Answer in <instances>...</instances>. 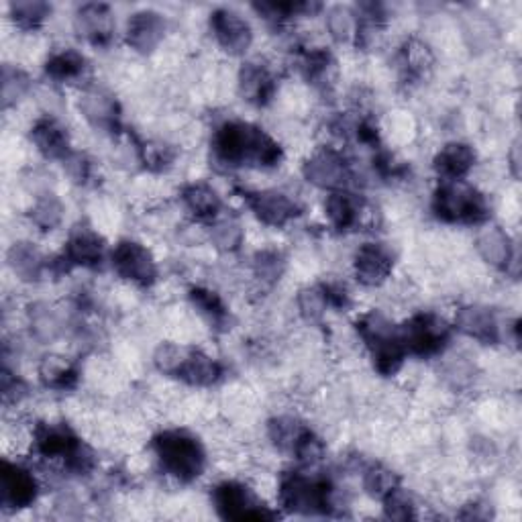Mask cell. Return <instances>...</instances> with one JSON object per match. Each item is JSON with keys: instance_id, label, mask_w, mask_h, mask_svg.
Masks as SVG:
<instances>
[{"instance_id": "obj_1", "label": "cell", "mask_w": 522, "mask_h": 522, "mask_svg": "<svg viewBox=\"0 0 522 522\" xmlns=\"http://www.w3.org/2000/svg\"><path fill=\"white\" fill-rule=\"evenodd\" d=\"M213 153L227 168L245 164L274 168L282 162V147L266 131L243 121H227L215 131Z\"/></svg>"}, {"instance_id": "obj_2", "label": "cell", "mask_w": 522, "mask_h": 522, "mask_svg": "<svg viewBox=\"0 0 522 522\" xmlns=\"http://www.w3.org/2000/svg\"><path fill=\"white\" fill-rule=\"evenodd\" d=\"M153 453L164 472L182 484L200 478L206 467L202 443L186 431H164L153 437Z\"/></svg>"}, {"instance_id": "obj_3", "label": "cell", "mask_w": 522, "mask_h": 522, "mask_svg": "<svg viewBox=\"0 0 522 522\" xmlns=\"http://www.w3.org/2000/svg\"><path fill=\"white\" fill-rule=\"evenodd\" d=\"M357 331L365 347L372 353L376 370L382 376H394L402 368V361L406 357L400 329H396V325L382 312L372 310L357 321Z\"/></svg>"}, {"instance_id": "obj_4", "label": "cell", "mask_w": 522, "mask_h": 522, "mask_svg": "<svg viewBox=\"0 0 522 522\" xmlns=\"http://www.w3.org/2000/svg\"><path fill=\"white\" fill-rule=\"evenodd\" d=\"M35 451L47 461H62L70 472L82 476L94 467V453L68 425L41 423L33 433Z\"/></svg>"}, {"instance_id": "obj_5", "label": "cell", "mask_w": 522, "mask_h": 522, "mask_svg": "<svg viewBox=\"0 0 522 522\" xmlns=\"http://www.w3.org/2000/svg\"><path fill=\"white\" fill-rule=\"evenodd\" d=\"M433 211L445 223L474 225L488 219L486 196L463 180H443L433 196Z\"/></svg>"}, {"instance_id": "obj_6", "label": "cell", "mask_w": 522, "mask_h": 522, "mask_svg": "<svg viewBox=\"0 0 522 522\" xmlns=\"http://www.w3.org/2000/svg\"><path fill=\"white\" fill-rule=\"evenodd\" d=\"M280 504L294 514L315 516L333 508V488L323 478H310L300 472L286 474L280 482Z\"/></svg>"}, {"instance_id": "obj_7", "label": "cell", "mask_w": 522, "mask_h": 522, "mask_svg": "<svg viewBox=\"0 0 522 522\" xmlns=\"http://www.w3.org/2000/svg\"><path fill=\"white\" fill-rule=\"evenodd\" d=\"M213 504L221 518L225 520H272L276 512H272L257 494L235 480L223 482L213 492Z\"/></svg>"}, {"instance_id": "obj_8", "label": "cell", "mask_w": 522, "mask_h": 522, "mask_svg": "<svg viewBox=\"0 0 522 522\" xmlns=\"http://www.w3.org/2000/svg\"><path fill=\"white\" fill-rule=\"evenodd\" d=\"M400 333L406 353H414L419 357H433L441 353L451 339V327L441 317L433 315V312L414 315L400 329Z\"/></svg>"}, {"instance_id": "obj_9", "label": "cell", "mask_w": 522, "mask_h": 522, "mask_svg": "<svg viewBox=\"0 0 522 522\" xmlns=\"http://www.w3.org/2000/svg\"><path fill=\"white\" fill-rule=\"evenodd\" d=\"M113 270L127 282L147 288L158 280V264L151 251L137 241H121L111 253Z\"/></svg>"}, {"instance_id": "obj_10", "label": "cell", "mask_w": 522, "mask_h": 522, "mask_svg": "<svg viewBox=\"0 0 522 522\" xmlns=\"http://www.w3.org/2000/svg\"><path fill=\"white\" fill-rule=\"evenodd\" d=\"M39 482L29 467L5 461L0 469V504L5 510H23L35 504Z\"/></svg>"}, {"instance_id": "obj_11", "label": "cell", "mask_w": 522, "mask_h": 522, "mask_svg": "<svg viewBox=\"0 0 522 522\" xmlns=\"http://www.w3.org/2000/svg\"><path fill=\"white\" fill-rule=\"evenodd\" d=\"M304 178L321 190L337 192L343 190L351 180L349 164L345 162L343 155L335 149H321L315 155H310L302 168Z\"/></svg>"}, {"instance_id": "obj_12", "label": "cell", "mask_w": 522, "mask_h": 522, "mask_svg": "<svg viewBox=\"0 0 522 522\" xmlns=\"http://www.w3.org/2000/svg\"><path fill=\"white\" fill-rule=\"evenodd\" d=\"M245 198L253 215L268 227H284L300 215V204L282 190L249 192Z\"/></svg>"}, {"instance_id": "obj_13", "label": "cell", "mask_w": 522, "mask_h": 522, "mask_svg": "<svg viewBox=\"0 0 522 522\" xmlns=\"http://www.w3.org/2000/svg\"><path fill=\"white\" fill-rule=\"evenodd\" d=\"M394 268L392 251L382 243H363L353 259L355 278L363 286H382Z\"/></svg>"}, {"instance_id": "obj_14", "label": "cell", "mask_w": 522, "mask_h": 522, "mask_svg": "<svg viewBox=\"0 0 522 522\" xmlns=\"http://www.w3.org/2000/svg\"><path fill=\"white\" fill-rule=\"evenodd\" d=\"M211 29L219 45L231 56H241L253 41V31L249 23L231 9H217L211 15Z\"/></svg>"}, {"instance_id": "obj_15", "label": "cell", "mask_w": 522, "mask_h": 522, "mask_svg": "<svg viewBox=\"0 0 522 522\" xmlns=\"http://www.w3.org/2000/svg\"><path fill=\"white\" fill-rule=\"evenodd\" d=\"M74 29L80 37L94 45H104L113 39L115 17L109 5H82L74 17Z\"/></svg>"}, {"instance_id": "obj_16", "label": "cell", "mask_w": 522, "mask_h": 522, "mask_svg": "<svg viewBox=\"0 0 522 522\" xmlns=\"http://www.w3.org/2000/svg\"><path fill=\"white\" fill-rule=\"evenodd\" d=\"M455 325L463 335L472 337L480 343H486V345L498 343V339H500V323L492 312V308H488V306L467 304V306L459 308L457 317H455Z\"/></svg>"}, {"instance_id": "obj_17", "label": "cell", "mask_w": 522, "mask_h": 522, "mask_svg": "<svg viewBox=\"0 0 522 522\" xmlns=\"http://www.w3.org/2000/svg\"><path fill=\"white\" fill-rule=\"evenodd\" d=\"M166 19L155 11H139L127 23V43L139 54H151L166 35Z\"/></svg>"}, {"instance_id": "obj_18", "label": "cell", "mask_w": 522, "mask_h": 522, "mask_svg": "<svg viewBox=\"0 0 522 522\" xmlns=\"http://www.w3.org/2000/svg\"><path fill=\"white\" fill-rule=\"evenodd\" d=\"M31 141L47 160H66L72 153L66 127L54 117H41L31 129Z\"/></svg>"}, {"instance_id": "obj_19", "label": "cell", "mask_w": 522, "mask_h": 522, "mask_svg": "<svg viewBox=\"0 0 522 522\" xmlns=\"http://www.w3.org/2000/svg\"><path fill=\"white\" fill-rule=\"evenodd\" d=\"M104 257V241L88 227H78L70 233L64 247V261L68 266L96 268Z\"/></svg>"}, {"instance_id": "obj_20", "label": "cell", "mask_w": 522, "mask_h": 522, "mask_svg": "<svg viewBox=\"0 0 522 522\" xmlns=\"http://www.w3.org/2000/svg\"><path fill=\"white\" fill-rule=\"evenodd\" d=\"M80 111L84 119L100 131L119 129V104L109 92L100 88L84 92L80 98Z\"/></svg>"}, {"instance_id": "obj_21", "label": "cell", "mask_w": 522, "mask_h": 522, "mask_svg": "<svg viewBox=\"0 0 522 522\" xmlns=\"http://www.w3.org/2000/svg\"><path fill=\"white\" fill-rule=\"evenodd\" d=\"M237 84L243 100L255 104V107H264L276 92L274 74L264 64H257V62H249L241 68Z\"/></svg>"}, {"instance_id": "obj_22", "label": "cell", "mask_w": 522, "mask_h": 522, "mask_svg": "<svg viewBox=\"0 0 522 522\" xmlns=\"http://www.w3.org/2000/svg\"><path fill=\"white\" fill-rule=\"evenodd\" d=\"M221 376H223V368L219 361H215L213 357H208L206 353H202L198 349H186V355L174 378H178L190 386L206 388V386L217 384L221 380Z\"/></svg>"}, {"instance_id": "obj_23", "label": "cell", "mask_w": 522, "mask_h": 522, "mask_svg": "<svg viewBox=\"0 0 522 522\" xmlns=\"http://www.w3.org/2000/svg\"><path fill=\"white\" fill-rule=\"evenodd\" d=\"M476 166V151L467 143H447L435 158V170L443 180H463Z\"/></svg>"}, {"instance_id": "obj_24", "label": "cell", "mask_w": 522, "mask_h": 522, "mask_svg": "<svg viewBox=\"0 0 522 522\" xmlns=\"http://www.w3.org/2000/svg\"><path fill=\"white\" fill-rule=\"evenodd\" d=\"M182 200L186 211L202 223H215L221 215V196L208 184H190L182 190Z\"/></svg>"}, {"instance_id": "obj_25", "label": "cell", "mask_w": 522, "mask_h": 522, "mask_svg": "<svg viewBox=\"0 0 522 522\" xmlns=\"http://www.w3.org/2000/svg\"><path fill=\"white\" fill-rule=\"evenodd\" d=\"M476 249L486 264L496 270H508L514 257V247L510 237L500 227H486L476 239Z\"/></svg>"}, {"instance_id": "obj_26", "label": "cell", "mask_w": 522, "mask_h": 522, "mask_svg": "<svg viewBox=\"0 0 522 522\" xmlns=\"http://www.w3.org/2000/svg\"><path fill=\"white\" fill-rule=\"evenodd\" d=\"M7 264L21 282H37L45 272V257L27 241L13 243L7 253Z\"/></svg>"}, {"instance_id": "obj_27", "label": "cell", "mask_w": 522, "mask_h": 522, "mask_svg": "<svg viewBox=\"0 0 522 522\" xmlns=\"http://www.w3.org/2000/svg\"><path fill=\"white\" fill-rule=\"evenodd\" d=\"M361 211H363V206H361L359 198L345 190L331 192L325 202V215H327L331 227L337 231L353 229L361 219Z\"/></svg>"}, {"instance_id": "obj_28", "label": "cell", "mask_w": 522, "mask_h": 522, "mask_svg": "<svg viewBox=\"0 0 522 522\" xmlns=\"http://www.w3.org/2000/svg\"><path fill=\"white\" fill-rule=\"evenodd\" d=\"M86 72V58L76 49H60L51 54L45 62V74L51 80L58 82H72L84 76Z\"/></svg>"}, {"instance_id": "obj_29", "label": "cell", "mask_w": 522, "mask_h": 522, "mask_svg": "<svg viewBox=\"0 0 522 522\" xmlns=\"http://www.w3.org/2000/svg\"><path fill=\"white\" fill-rule=\"evenodd\" d=\"M308 427L294 419V416H276V419L270 421L268 425V435H270V441L276 445V449L284 451V453H292L296 451L300 439L306 435Z\"/></svg>"}, {"instance_id": "obj_30", "label": "cell", "mask_w": 522, "mask_h": 522, "mask_svg": "<svg viewBox=\"0 0 522 522\" xmlns=\"http://www.w3.org/2000/svg\"><path fill=\"white\" fill-rule=\"evenodd\" d=\"M64 215V202L56 194H41L31 206V223L45 233L58 229L64 221Z\"/></svg>"}, {"instance_id": "obj_31", "label": "cell", "mask_w": 522, "mask_h": 522, "mask_svg": "<svg viewBox=\"0 0 522 522\" xmlns=\"http://www.w3.org/2000/svg\"><path fill=\"white\" fill-rule=\"evenodd\" d=\"M29 319H31L33 335L43 343L56 341L64 333V319L60 317V312L54 306L35 304L31 308Z\"/></svg>"}, {"instance_id": "obj_32", "label": "cell", "mask_w": 522, "mask_h": 522, "mask_svg": "<svg viewBox=\"0 0 522 522\" xmlns=\"http://www.w3.org/2000/svg\"><path fill=\"white\" fill-rule=\"evenodd\" d=\"M190 300L194 304V308L200 312V315L217 327L225 325L229 319V310L225 306V302L221 300V296L208 288H192L190 290Z\"/></svg>"}, {"instance_id": "obj_33", "label": "cell", "mask_w": 522, "mask_h": 522, "mask_svg": "<svg viewBox=\"0 0 522 522\" xmlns=\"http://www.w3.org/2000/svg\"><path fill=\"white\" fill-rule=\"evenodd\" d=\"M400 62H402V68H404L406 76L423 78L431 70V66H433V54H431V49L423 41L410 39L402 47Z\"/></svg>"}, {"instance_id": "obj_34", "label": "cell", "mask_w": 522, "mask_h": 522, "mask_svg": "<svg viewBox=\"0 0 522 522\" xmlns=\"http://www.w3.org/2000/svg\"><path fill=\"white\" fill-rule=\"evenodd\" d=\"M363 488L372 498L384 500L386 496H390L394 490L400 488V478H398V474L392 472L390 467L376 463L365 469Z\"/></svg>"}, {"instance_id": "obj_35", "label": "cell", "mask_w": 522, "mask_h": 522, "mask_svg": "<svg viewBox=\"0 0 522 522\" xmlns=\"http://www.w3.org/2000/svg\"><path fill=\"white\" fill-rule=\"evenodd\" d=\"M357 27H359V17L347 9V7H333L327 13V29L329 35L339 41V43H347V41H355L357 35Z\"/></svg>"}, {"instance_id": "obj_36", "label": "cell", "mask_w": 522, "mask_h": 522, "mask_svg": "<svg viewBox=\"0 0 522 522\" xmlns=\"http://www.w3.org/2000/svg\"><path fill=\"white\" fill-rule=\"evenodd\" d=\"M41 378L45 386L54 390H70L78 382V372L72 363L68 361H56L47 359L41 368Z\"/></svg>"}, {"instance_id": "obj_37", "label": "cell", "mask_w": 522, "mask_h": 522, "mask_svg": "<svg viewBox=\"0 0 522 522\" xmlns=\"http://www.w3.org/2000/svg\"><path fill=\"white\" fill-rule=\"evenodd\" d=\"M329 300L323 286H308L298 292V310L308 323H317L325 317Z\"/></svg>"}, {"instance_id": "obj_38", "label": "cell", "mask_w": 522, "mask_h": 522, "mask_svg": "<svg viewBox=\"0 0 522 522\" xmlns=\"http://www.w3.org/2000/svg\"><path fill=\"white\" fill-rule=\"evenodd\" d=\"M243 225L237 219H217L211 225V241L221 251H237L243 243Z\"/></svg>"}, {"instance_id": "obj_39", "label": "cell", "mask_w": 522, "mask_h": 522, "mask_svg": "<svg viewBox=\"0 0 522 522\" xmlns=\"http://www.w3.org/2000/svg\"><path fill=\"white\" fill-rule=\"evenodd\" d=\"M284 268H286V261H284L282 253H278L274 249L259 251L253 259V272L264 284L278 282L284 274Z\"/></svg>"}, {"instance_id": "obj_40", "label": "cell", "mask_w": 522, "mask_h": 522, "mask_svg": "<svg viewBox=\"0 0 522 522\" xmlns=\"http://www.w3.org/2000/svg\"><path fill=\"white\" fill-rule=\"evenodd\" d=\"M13 21L21 29H37L51 13V7L39 0H25V3H13L9 7Z\"/></svg>"}, {"instance_id": "obj_41", "label": "cell", "mask_w": 522, "mask_h": 522, "mask_svg": "<svg viewBox=\"0 0 522 522\" xmlns=\"http://www.w3.org/2000/svg\"><path fill=\"white\" fill-rule=\"evenodd\" d=\"M29 76L17 66H3V107L11 109L29 90Z\"/></svg>"}, {"instance_id": "obj_42", "label": "cell", "mask_w": 522, "mask_h": 522, "mask_svg": "<svg viewBox=\"0 0 522 522\" xmlns=\"http://www.w3.org/2000/svg\"><path fill=\"white\" fill-rule=\"evenodd\" d=\"M184 355H186V347L176 345V343H162L158 349H155L153 363L162 374L176 376Z\"/></svg>"}, {"instance_id": "obj_43", "label": "cell", "mask_w": 522, "mask_h": 522, "mask_svg": "<svg viewBox=\"0 0 522 522\" xmlns=\"http://www.w3.org/2000/svg\"><path fill=\"white\" fill-rule=\"evenodd\" d=\"M384 512L388 518L392 520H408V518H414L416 516V506L412 502V498L402 490H394L390 496H386L384 500Z\"/></svg>"}, {"instance_id": "obj_44", "label": "cell", "mask_w": 522, "mask_h": 522, "mask_svg": "<svg viewBox=\"0 0 522 522\" xmlns=\"http://www.w3.org/2000/svg\"><path fill=\"white\" fill-rule=\"evenodd\" d=\"M64 168L68 172V176L78 182V184H86L90 180V172H92V164L86 158L84 153H76L72 151L68 158L64 160Z\"/></svg>"}]
</instances>
